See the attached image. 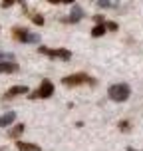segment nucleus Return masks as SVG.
<instances>
[{
	"mask_svg": "<svg viewBox=\"0 0 143 151\" xmlns=\"http://www.w3.org/2000/svg\"><path fill=\"white\" fill-rule=\"evenodd\" d=\"M16 149L18 151H42L36 143H28V141H16Z\"/></svg>",
	"mask_w": 143,
	"mask_h": 151,
	"instance_id": "obj_9",
	"label": "nucleus"
},
{
	"mask_svg": "<svg viewBox=\"0 0 143 151\" xmlns=\"http://www.w3.org/2000/svg\"><path fill=\"white\" fill-rule=\"evenodd\" d=\"M127 151H135V149H133V147H127Z\"/></svg>",
	"mask_w": 143,
	"mask_h": 151,
	"instance_id": "obj_20",
	"label": "nucleus"
},
{
	"mask_svg": "<svg viewBox=\"0 0 143 151\" xmlns=\"http://www.w3.org/2000/svg\"><path fill=\"white\" fill-rule=\"evenodd\" d=\"M18 70H20V66L16 64V60L0 58V74H16Z\"/></svg>",
	"mask_w": 143,
	"mask_h": 151,
	"instance_id": "obj_6",
	"label": "nucleus"
},
{
	"mask_svg": "<svg viewBox=\"0 0 143 151\" xmlns=\"http://www.w3.org/2000/svg\"><path fill=\"white\" fill-rule=\"evenodd\" d=\"M32 22L36 24V26H44V16H40V14H34V16H32Z\"/></svg>",
	"mask_w": 143,
	"mask_h": 151,
	"instance_id": "obj_15",
	"label": "nucleus"
},
{
	"mask_svg": "<svg viewBox=\"0 0 143 151\" xmlns=\"http://www.w3.org/2000/svg\"><path fill=\"white\" fill-rule=\"evenodd\" d=\"M62 83L66 86V88H75V86H83V83H90V86H96V78H91L88 74H72V76H66V78H62Z\"/></svg>",
	"mask_w": 143,
	"mask_h": 151,
	"instance_id": "obj_2",
	"label": "nucleus"
},
{
	"mask_svg": "<svg viewBox=\"0 0 143 151\" xmlns=\"http://www.w3.org/2000/svg\"><path fill=\"white\" fill-rule=\"evenodd\" d=\"M93 20H96V24H103V22H106V18H103V16H99V14L93 16Z\"/></svg>",
	"mask_w": 143,
	"mask_h": 151,
	"instance_id": "obj_18",
	"label": "nucleus"
},
{
	"mask_svg": "<svg viewBox=\"0 0 143 151\" xmlns=\"http://www.w3.org/2000/svg\"><path fill=\"white\" fill-rule=\"evenodd\" d=\"M14 4V0H2V8H8V6H12Z\"/></svg>",
	"mask_w": 143,
	"mask_h": 151,
	"instance_id": "obj_19",
	"label": "nucleus"
},
{
	"mask_svg": "<svg viewBox=\"0 0 143 151\" xmlns=\"http://www.w3.org/2000/svg\"><path fill=\"white\" fill-rule=\"evenodd\" d=\"M106 32H107L106 22H103V24H96V26L91 28V36H93V38H99V36H103Z\"/></svg>",
	"mask_w": 143,
	"mask_h": 151,
	"instance_id": "obj_11",
	"label": "nucleus"
},
{
	"mask_svg": "<svg viewBox=\"0 0 143 151\" xmlns=\"http://www.w3.org/2000/svg\"><path fill=\"white\" fill-rule=\"evenodd\" d=\"M98 6L99 8H109V6H111V2H109V0H98Z\"/></svg>",
	"mask_w": 143,
	"mask_h": 151,
	"instance_id": "obj_17",
	"label": "nucleus"
},
{
	"mask_svg": "<svg viewBox=\"0 0 143 151\" xmlns=\"http://www.w3.org/2000/svg\"><path fill=\"white\" fill-rule=\"evenodd\" d=\"M107 96L111 101H127L131 96V88L127 83H113L107 88Z\"/></svg>",
	"mask_w": 143,
	"mask_h": 151,
	"instance_id": "obj_1",
	"label": "nucleus"
},
{
	"mask_svg": "<svg viewBox=\"0 0 143 151\" xmlns=\"http://www.w3.org/2000/svg\"><path fill=\"white\" fill-rule=\"evenodd\" d=\"M106 28H107V32H117L119 30V24L113 22V20H106Z\"/></svg>",
	"mask_w": 143,
	"mask_h": 151,
	"instance_id": "obj_14",
	"label": "nucleus"
},
{
	"mask_svg": "<svg viewBox=\"0 0 143 151\" xmlns=\"http://www.w3.org/2000/svg\"><path fill=\"white\" fill-rule=\"evenodd\" d=\"M22 131H24V123H18V125H14V129H10V131H8V137L16 139V137L20 135Z\"/></svg>",
	"mask_w": 143,
	"mask_h": 151,
	"instance_id": "obj_12",
	"label": "nucleus"
},
{
	"mask_svg": "<svg viewBox=\"0 0 143 151\" xmlns=\"http://www.w3.org/2000/svg\"><path fill=\"white\" fill-rule=\"evenodd\" d=\"M14 119H16V113H14V111H6L2 117H0V127H6V125H10Z\"/></svg>",
	"mask_w": 143,
	"mask_h": 151,
	"instance_id": "obj_10",
	"label": "nucleus"
},
{
	"mask_svg": "<svg viewBox=\"0 0 143 151\" xmlns=\"http://www.w3.org/2000/svg\"><path fill=\"white\" fill-rule=\"evenodd\" d=\"M12 36L18 42H22V44H40V34L30 32L28 28H14L12 30Z\"/></svg>",
	"mask_w": 143,
	"mask_h": 151,
	"instance_id": "obj_3",
	"label": "nucleus"
},
{
	"mask_svg": "<svg viewBox=\"0 0 143 151\" xmlns=\"http://www.w3.org/2000/svg\"><path fill=\"white\" fill-rule=\"evenodd\" d=\"M26 93H30L28 86H14V88H10V90H8L6 93H4V99L16 98V96H26Z\"/></svg>",
	"mask_w": 143,
	"mask_h": 151,
	"instance_id": "obj_7",
	"label": "nucleus"
},
{
	"mask_svg": "<svg viewBox=\"0 0 143 151\" xmlns=\"http://www.w3.org/2000/svg\"><path fill=\"white\" fill-rule=\"evenodd\" d=\"M38 52L48 56V58H58V60H64V62L72 60V52L68 48H46V46H40Z\"/></svg>",
	"mask_w": 143,
	"mask_h": 151,
	"instance_id": "obj_4",
	"label": "nucleus"
},
{
	"mask_svg": "<svg viewBox=\"0 0 143 151\" xmlns=\"http://www.w3.org/2000/svg\"><path fill=\"white\" fill-rule=\"evenodd\" d=\"M50 4H74L75 0H48Z\"/></svg>",
	"mask_w": 143,
	"mask_h": 151,
	"instance_id": "obj_16",
	"label": "nucleus"
},
{
	"mask_svg": "<svg viewBox=\"0 0 143 151\" xmlns=\"http://www.w3.org/2000/svg\"><path fill=\"white\" fill-rule=\"evenodd\" d=\"M50 96H54V83L50 80H42L40 86H38V90H34L28 98L30 99H48Z\"/></svg>",
	"mask_w": 143,
	"mask_h": 151,
	"instance_id": "obj_5",
	"label": "nucleus"
},
{
	"mask_svg": "<svg viewBox=\"0 0 143 151\" xmlns=\"http://www.w3.org/2000/svg\"><path fill=\"white\" fill-rule=\"evenodd\" d=\"M117 127H119V131H123V133H127L129 129H131V123H129L127 119H121L119 123H117Z\"/></svg>",
	"mask_w": 143,
	"mask_h": 151,
	"instance_id": "obj_13",
	"label": "nucleus"
},
{
	"mask_svg": "<svg viewBox=\"0 0 143 151\" xmlns=\"http://www.w3.org/2000/svg\"><path fill=\"white\" fill-rule=\"evenodd\" d=\"M83 18V10L78 4H72V12H70V16L64 20V22H72V24H75V22H80Z\"/></svg>",
	"mask_w": 143,
	"mask_h": 151,
	"instance_id": "obj_8",
	"label": "nucleus"
}]
</instances>
